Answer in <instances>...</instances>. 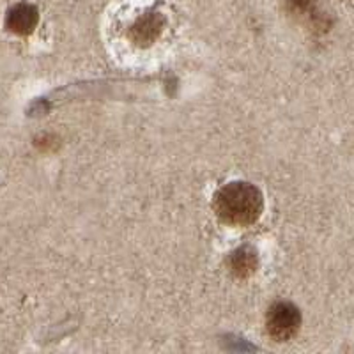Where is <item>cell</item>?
<instances>
[{"instance_id":"cell-5","label":"cell","mask_w":354,"mask_h":354,"mask_svg":"<svg viewBox=\"0 0 354 354\" xmlns=\"http://www.w3.org/2000/svg\"><path fill=\"white\" fill-rule=\"evenodd\" d=\"M259 259L252 248H239L229 257V270L236 278H248L257 271Z\"/></svg>"},{"instance_id":"cell-2","label":"cell","mask_w":354,"mask_h":354,"mask_svg":"<svg viewBox=\"0 0 354 354\" xmlns=\"http://www.w3.org/2000/svg\"><path fill=\"white\" fill-rule=\"evenodd\" d=\"M301 326V314L298 306L289 301L274 303L266 315V330L278 342L290 340Z\"/></svg>"},{"instance_id":"cell-1","label":"cell","mask_w":354,"mask_h":354,"mask_svg":"<svg viewBox=\"0 0 354 354\" xmlns=\"http://www.w3.org/2000/svg\"><path fill=\"white\" fill-rule=\"evenodd\" d=\"M214 213L223 223L232 227H248L261 218L264 197L261 189L250 183H229L214 195Z\"/></svg>"},{"instance_id":"cell-6","label":"cell","mask_w":354,"mask_h":354,"mask_svg":"<svg viewBox=\"0 0 354 354\" xmlns=\"http://www.w3.org/2000/svg\"><path fill=\"white\" fill-rule=\"evenodd\" d=\"M287 6L296 15H308L310 11H314L315 0H287Z\"/></svg>"},{"instance_id":"cell-3","label":"cell","mask_w":354,"mask_h":354,"mask_svg":"<svg viewBox=\"0 0 354 354\" xmlns=\"http://www.w3.org/2000/svg\"><path fill=\"white\" fill-rule=\"evenodd\" d=\"M165 20L160 12H145L144 17L138 18L135 24L129 27V39L138 46H149L163 30Z\"/></svg>"},{"instance_id":"cell-4","label":"cell","mask_w":354,"mask_h":354,"mask_svg":"<svg viewBox=\"0 0 354 354\" xmlns=\"http://www.w3.org/2000/svg\"><path fill=\"white\" fill-rule=\"evenodd\" d=\"M37 21H39V12L30 4L15 6L9 9L8 18H6V25L9 30L18 36H27V34L34 32Z\"/></svg>"}]
</instances>
